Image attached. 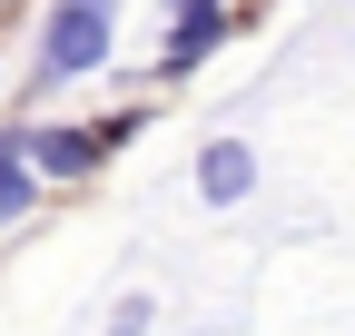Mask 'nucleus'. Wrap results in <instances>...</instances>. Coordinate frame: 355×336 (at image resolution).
<instances>
[{
	"instance_id": "nucleus-1",
	"label": "nucleus",
	"mask_w": 355,
	"mask_h": 336,
	"mask_svg": "<svg viewBox=\"0 0 355 336\" xmlns=\"http://www.w3.org/2000/svg\"><path fill=\"white\" fill-rule=\"evenodd\" d=\"M109 30H119V0H50V30H40V50H30V79L60 90V79L99 69L109 60Z\"/></svg>"
},
{
	"instance_id": "nucleus-6",
	"label": "nucleus",
	"mask_w": 355,
	"mask_h": 336,
	"mask_svg": "<svg viewBox=\"0 0 355 336\" xmlns=\"http://www.w3.org/2000/svg\"><path fill=\"white\" fill-rule=\"evenodd\" d=\"M168 10H178V0H168Z\"/></svg>"
},
{
	"instance_id": "nucleus-3",
	"label": "nucleus",
	"mask_w": 355,
	"mask_h": 336,
	"mask_svg": "<svg viewBox=\"0 0 355 336\" xmlns=\"http://www.w3.org/2000/svg\"><path fill=\"white\" fill-rule=\"evenodd\" d=\"M217 40H227V10H217V0H178V30H168V50H158V79H188Z\"/></svg>"
},
{
	"instance_id": "nucleus-5",
	"label": "nucleus",
	"mask_w": 355,
	"mask_h": 336,
	"mask_svg": "<svg viewBox=\"0 0 355 336\" xmlns=\"http://www.w3.org/2000/svg\"><path fill=\"white\" fill-rule=\"evenodd\" d=\"M109 336H148V297H128V307L109 317Z\"/></svg>"
},
{
	"instance_id": "nucleus-2",
	"label": "nucleus",
	"mask_w": 355,
	"mask_h": 336,
	"mask_svg": "<svg viewBox=\"0 0 355 336\" xmlns=\"http://www.w3.org/2000/svg\"><path fill=\"white\" fill-rule=\"evenodd\" d=\"M128 139H139V109L128 119H89V129H30V158L50 168V178H89V168L119 158Z\"/></svg>"
},
{
	"instance_id": "nucleus-4",
	"label": "nucleus",
	"mask_w": 355,
	"mask_h": 336,
	"mask_svg": "<svg viewBox=\"0 0 355 336\" xmlns=\"http://www.w3.org/2000/svg\"><path fill=\"white\" fill-rule=\"evenodd\" d=\"M247 188H257V149H247V139H217V149L198 158V198H207V208H237Z\"/></svg>"
}]
</instances>
